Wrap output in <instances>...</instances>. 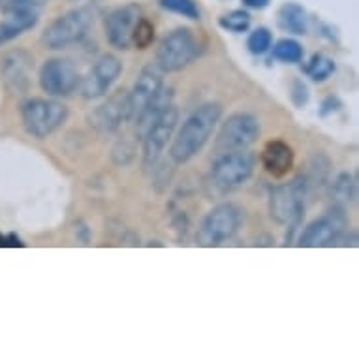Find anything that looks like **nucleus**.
I'll return each mask as SVG.
<instances>
[{
    "label": "nucleus",
    "mask_w": 359,
    "mask_h": 359,
    "mask_svg": "<svg viewBox=\"0 0 359 359\" xmlns=\"http://www.w3.org/2000/svg\"><path fill=\"white\" fill-rule=\"evenodd\" d=\"M32 72H34V59L25 49L8 51L0 60V76L4 79L8 90L13 95L29 93Z\"/></svg>",
    "instance_id": "nucleus-12"
},
{
    "label": "nucleus",
    "mask_w": 359,
    "mask_h": 359,
    "mask_svg": "<svg viewBox=\"0 0 359 359\" xmlns=\"http://www.w3.org/2000/svg\"><path fill=\"white\" fill-rule=\"evenodd\" d=\"M93 23H95V12L90 8L70 10L49 25L41 36V43L53 51L70 48L74 43H79L88 34Z\"/></svg>",
    "instance_id": "nucleus-2"
},
{
    "label": "nucleus",
    "mask_w": 359,
    "mask_h": 359,
    "mask_svg": "<svg viewBox=\"0 0 359 359\" xmlns=\"http://www.w3.org/2000/svg\"><path fill=\"white\" fill-rule=\"evenodd\" d=\"M305 72L314 81H325L335 72V62L325 55H314L311 62L305 66Z\"/></svg>",
    "instance_id": "nucleus-21"
},
{
    "label": "nucleus",
    "mask_w": 359,
    "mask_h": 359,
    "mask_svg": "<svg viewBox=\"0 0 359 359\" xmlns=\"http://www.w3.org/2000/svg\"><path fill=\"white\" fill-rule=\"evenodd\" d=\"M278 25H280V29L292 32V34H305L306 12L297 2H288L278 10Z\"/></svg>",
    "instance_id": "nucleus-19"
},
{
    "label": "nucleus",
    "mask_w": 359,
    "mask_h": 359,
    "mask_svg": "<svg viewBox=\"0 0 359 359\" xmlns=\"http://www.w3.org/2000/svg\"><path fill=\"white\" fill-rule=\"evenodd\" d=\"M222 117V106L217 102L203 104L183 123L181 130L173 137L170 147V158L175 164H187L209 142L212 130Z\"/></svg>",
    "instance_id": "nucleus-1"
},
{
    "label": "nucleus",
    "mask_w": 359,
    "mask_h": 359,
    "mask_svg": "<svg viewBox=\"0 0 359 359\" xmlns=\"http://www.w3.org/2000/svg\"><path fill=\"white\" fill-rule=\"evenodd\" d=\"M259 123L250 113H233L222 124L217 137L218 153L228 151H243L258 142Z\"/></svg>",
    "instance_id": "nucleus-9"
},
{
    "label": "nucleus",
    "mask_w": 359,
    "mask_h": 359,
    "mask_svg": "<svg viewBox=\"0 0 359 359\" xmlns=\"http://www.w3.org/2000/svg\"><path fill=\"white\" fill-rule=\"evenodd\" d=\"M254 156L247 149L220 153L211 165V181L220 192L241 189L252 177Z\"/></svg>",
    "instance_id": "nucleus-6"
},
{
    "label": "nucleus",
    "mask_w": 359,
    "mask_h": 359,
    "mask_svg": "<svg viewBox=\"0 0 359 359\" xmlns=\"http://www.w3.org/2000/svg\"><path fill=\"white\" fill-rule=\"evenodd\" d=\"M292 98H294L295 106H305L306 100H309V93H306V87L301 81L294 83V93H292Z\"/></svg>",
    "instance_id": "nucleus-27"
},
{
    "label": "nucleus",
    "mask_w": 359,
    "mask_h": 359,
    "mask_svg": "<svg viewBox=\"0 0 359 359\" xmlns=\"http://www.w3.org/2000/svg\"><path fill=\"white\" fill-rule=\"evenodd\" d=\"M4 247H23V243H21V239L18 236H13V233H10V236H2L0 233V248Z\"/></svg>",
    "instance_id": "nucleus-28"
},
{
    "label": "nucleus",
    "mask_w": 359,
    "mask_h": 359,
    "mask_svg": "<svg viewBox=\"0 0 359 359\" xmlns=\"http://www.w3.org/2000/svg\"><path fill=\"white\" fill-rule=\"evenodd\" d=\"M179 123V111L173 104L164 107L158 118L151 124V128L142 137L143 142V164L145 168H154L164 153L165 145L173 137L175 126Z\"/></svg>",
    "instance_id": "nucleus-10"
},
{
    "label": "nucleus",
    "mask_w": 359,
    "mask_h": 359,
    "mask_svg": "<svg viewBox=\"0 0 359 359\" xmlns=\"http://www.w3.org/2000/svg\"><path fill=\"white\" fill-rule=\"evenodd\" d=\"M160 6L187 19H200V10L194 0H160Z\"/></svg>",
    "instance_id": "nucleus-24"
},
{
    "label": "nucleus",
    "mask_w": 359,
    "mask_h": 359,
    "mask_svg": "<svg viewBox=\"0 0 359 359\" xmlns=\"http://www.w3.org/2000/svg\"><path fill=\"white\" fill-rule=\"evenodd\" d=\"M154 40V25L145 18H140L136 29H134V36H132V46H136L137 49H147Z\"/></svg>",
    "instance_id": "nucleus-25"
},
{
    "label": "nucleus",
    "mask_w": 359,
    "mask_h": 359,
    "mask_svg": "<svg viewBox=\"0 0 359 359\" xmlns=\"http://www.w3.org/2000/svg\"><path fill=\"white\" fill-rule=\"evenodd\" d=\"M164 88V79L154 68H145L140 74L137 81L134 83V88L130 90V106H132V121L143 111V107L149 102L154 100L160 95V90Z\"/></svg>",
    "instance_id": "nucleus-17"
},
{
    "label": "nucleus",
    "mask_w": 359,
    "mask_h": 359,
    "mask_svg": "<svg viewBox=\"0 0 359 359\" xmlns=\"http://www.w3.org/2000/svg\"><path fill=\"white\" fill-rule=\"evenodd\" d=\"M273 57L283 62H290V65H295L303 59V48H301L299 41L290 40V38H284V40L277 41L275 48H273Z\"/></svg>",
    "instance_id": "nucleus-20"
},
{
    "label": "nucleus",
    "mask_w": 359,
    "mask_h": 359,
    "mask_svg": "<svg viewBox=\"0 0 359 359\" xmlns=\"http://www.w3.org/2000/svg\"><path fill=\"white\" fill-rule=\"evenodd\" d=\"M273 43V36L269 32V29H265V27H258L256 30L250 32L247 41V48L248 51L252 55H264L269 51Z\"/></svg>",
    "instance_id": "nucleus-22"
},
{
    "label": "nucleus",
    "mask_w": 359,
    "mask_h": 359,
    "mask_svg": "<svg viewBox=\"0 0 359 359\" xmlns=\"http://www.w3.org/2000/svg\"><path fill=\"white\" fill-rule=\"evenodd\" d=\"M305 196L306 183L303 177H297L292 183L275 187L269 198V215L273 220L295 230V226L305 215Z\"/></svg>",
    "instance_id": "nucleus-7"
},
{
    "label": "nucleus",
    "mask_w": 359,
    "mask_h": 359,
    "mask_svg": "<svg viewBox=\"0 0 359 359\" xmlns=\"http://www.w3.org/2000/svg\"><path fill=\"white\" fill-rule=\"evenodd\" d=\"M218 23H220L222 29L239 34V32H245L250 27V15L247 12H243V10H233V12L222 15Z\"/></svg>",
    "instance_id": "nucleus-23"
},
{
    "label": "nucleus",
    "mask_w": 359,
    "mask_h": 359,
    "mask_svg": "<svg viewBox=\"0 0 359 359\" xmlns=\"http://www.w3.org/2000/svg\"><path fill=\"white\" fill-rule=\"evenodd\" d=\"M128 121H132L128 90H117L90 115V124L102 134H111Z\"/></svg>",
    "instance_id": "nucleus-15"
},
{
    "label": "nucleus",
    "mask_w": 359,
    "mask_h": 359,
    "mask_svg": "<svg viewBox=\"0 0 359 359\" xmlns=\"http://www.w3.org/2000/svg\"><path fill=\"white\" fill-rule=\"evenodd\" d=\"M335 196L339 200L352 201L355 198V177L342 173L335 181Z\"/></svg>",
    "instance_id": "nucleus-26"
},
{
    "label": "nucleus",
    "mask_w": 359,
    "mask_h": 359,
    "mask_svg": "<svg viewBox=\"0 0 359 359\" xmlns=\"http://www.w3.org/2000/svg\"><path fill=\"white\" fill-rule=\"evenodd\" d=\"M269 2L271 0H243V4L252 10H264L265 6H269Z\"/></svg>",
    "instance_id": "nucleus-29"
},
{
    "label": "nucleus",
    "mask_w": 359,
    "mask_h": 359,
    "mask_svg": "<svg viewBox=\"0 0 359 359\" xmlns=\"http://www.w3.org/2000/svg\"><path fill=\"white\" fill-rule=\"evenodd\" d=\"M68 118V107L57 100L30 98L21 106V121L27 134L43 140L62 126Z\"/></svg>",
    "instance_id": "nucleus-3"
},
{
    "label": "nucleus",
    "mask_w": 359,
    "mask_h": 359,
    "mask_svg": "<svg viewBox=\"0 0 359 359\" xmlns=\"http://www.w3.org/2000/svg\"><path fill=\"white\" fill-rule=\"evenodd\" d=\"M81 83L79 72L70 60L51 59L41 66L40 87L49 96H70Z\"/></svg>",
    "instance_id": "nucleus-11"
},
{
    "label": "nucleus",
    "mask_w": 359,
    "mask_h": 359,
    "mask_svg": "<svg viewBox=\"0 0 359 359\" xmlns=\"http://www.w3.org/2000/svg\"><path fill=\"white\" fill-rule=\"evenodd\" d=\"M123 72V65L117 57L113 55H104L96 60V65L90 68L88 76L79 83V93L83 98L87 100H96L102 96L107 95V90L111 88V85L117 81V77Z\"/></svg>",
    "instance_id": "nucleus-13"
},
{
    "label": "nucleus",
    "mask_w": 359,
    "mask_h": 359,
    "mask_svg": "<svg viewBox=\"0 0 359 359\" xmlns=\"http://www.w3.org/2000/svg\"><path fill=\"white\" fill-rule=\"evenodd\" d=\"M140 18H142V10L136 4H126L123 8H117L107 15L106 38L113 48H132V36H134V29H136Z\"/></svg>",
    "instance_id": "nucleus-16"
},
{
    "label": "nucleus",
    "mask_w": 359,
    "mask_h": 359,
    "mask_svg": "<svg viewBox=\"0 0 359 359\" xmlns=\"http://www.w3.org/2000/svg\"><path fill=\"white\" fill-rule=\"evenodd\" d=\"M262 164L265 171L273 177H284L288 175L292 168H294V151L288 143L275 140L265 145L264 153H262Z\"/></svg>",
    "instance_id": "nucleus-18"
},
{
    "label": "nucleus",
    "mask_w": 359,
    "mask_h": 359,
    "mask_svg": "<svg viewBox=\"0 0 359 359\" xmlns=\"http://www.w3.org/2000/svg\"><path fill=\"white\" fill-rule=\"evenodd\" d=\"M243 209L236 203H220L207 212L198 230V243L201 247H218L230 241L243 224Z\"/></svg>",
    "instance_id": "nucleus-4"
},
{
    "label": "nucleus",
    "mask_w": 359,
    "mask_h": 359,
    "mask_svg": "<svg viewBox=\"0 0 359 359\" xmlns=\"http://www.w3.org/2000/svg\"><path fill=\"white\" fill-rule=\"evenodd\" d=\"M344 228H346L344 212L341 209H333L306 226L305 231L301 233L299 245L306 248L330 247L342 236Z\"/></svg>",
    "instance_id": "nucleus-14"
},
{
    "label": "nucleus",
    "mask_w": 359,
    "mask_h": 359,
    "mask_svg": "<svg viewBox=\"0 0 359 359\" xmlns=\"http://www.w3.org/2000/svg\"><path fill=\"white\" fill-rule=\"evenodd\" d=\"M38 0H2L0 2V46L34 29L40 19Z\"/></svg>",
    "instance_id": "nucleus-8"
},
{
    "label": "nucleus",
    "mask_w": 359,
    "mask_h": 359,
    "mask_svg": "<svg viewBox=\"0 0 359 359\" xmlns=\"http://www.w3.org/2000/svg\"><path fill=\"white\" fill-rule=\"evenodd\" d=\"M201 53L200 41L196 40L192 30L177 29L160 41L156 49V65L162 72H181L192 65Z\"/></svg>",
    "instance_id": "nucleus-5"
}]
</instances>
